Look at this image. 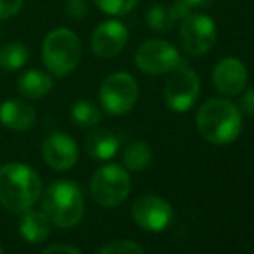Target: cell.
Masks as SVG:
<instances>
[{
	"instance_id": "cell-1",
	"label": "cell",
	"mask_w": 254,
	"mask_h": 254,
	"mask_svg": "<svg viewBox=\"0 0 254 254\" xmlns=\"http://www.w3.org/2000/svg\"><path fill=\"white\" fill-rule=\"evenodd\" d=\"M199 135L214 145L232 144L241 135L242 113L227 99H207L195 116Z\"/></svg>"
},
{
	"instance_id": "cell-24",
	"label": "cell",
	"mask_w": 254,
	"mask_h": 254,
	"mask_svg": "<svg viewBox=\"0 0 254 254\" xmlns=\"http://www.w3.org/2000/svg\"><path fill=\"white\" fill-rule=\"evenodd\" d=\"M24 0H0V21L16 16L23 7Z\"/></svg>"
},
{
	"instance_id": "cell-22",
	"label": "cell",
	"mask_w": 254,
	"mask_h": 254,
	"mask_svg": "<svg viewBox=\"0 0 254 254\" xmlns=\"http://www.w3.org/2000/svg\"><path fill=\"white\" fill-rule=\"evenodd\" d=\"M94 2L102 12L109 16H125L137 5L138 0H94Z\"/></svg>"
},
{
	"instance_id": "cell-26",
	"label": "cell",
	"mask_w": 254,
	"mask_h": 254,
	"mask_svg": "<svg viewBox=\"0 0 254 254\" xmlns=\"http://www.w3.org/2000/svg\"><path fill=\"white\" fill-rule=\"evenodd\" d=\"M241 113L254 118V88L248 90L241 99Z\"/></svg>"
},
{
	"instance_id": "cell-13",
	"label": "cell",
	"mask_w": 254,
	"mask_h": 254,
	"mask_svg": "<svg viewBox=\"0 0 254 254\" xmlns=\"http://www.w3.org/2000/svg\"><path fill=\"white\" fill-rule=\"evenodd\" d=\"M128 44V30L120 21H104L92 35V51L99 57L109 59L118 56Z\"/></svg>"
},
{
	"instance_id": "cell-30",
	"label": "cell",
	"mask_w": 254,
	"mask_h": 254,
	"mask_svg": "<svg viewBox=\"0 0 254 254\" xmlns=\"http://www.w3.org/2000/svg\"><path fill=\"white\" fill-rule=\"evenodd\" d=\"M251 254H254V251H253V253H251Z\"/></svg>"
},
{
	"instance_id": "cell-16",
	"label": "cell",
	"mask_w": 254,
	"mask_h": 254,
	"mask_svg": "<svg viewBox=\"0 0 254 254\" xmlns=\"http://www.w3.org/2000/svg\"><path fill=\"white\" fill-rule=\"evenodd\" d=\"M120 149V138L106 128L92 130L85 137V151L95 161H107L113 159Z\"/></svg>"
},
{
	"instance_id": "cell-11",
	"label": "cell",
	"mask_w": 254,
	"mask_h": 254,
	"mask_svg": "<svg viewBox=\"0 0 254 254\" xmlns=\"http://www.w3.org/2000/svg\"><path fill=\"white\" fill-rule=\"evenodd\" d=\"M42 156L52 170L66 171L76 164L80 149L69 135L63 131H54L42 144Z\"/></svg>"
},
{
	"instance_id": "cell-17",
	"label": "cell",
	"mask_w": 254,
	"mask_h": 254,
	"mask_svg": "<svg viewBox=\"0 0 254 254\" xmlns=\"http://www.w3.org/2000/svg\"><path fill=\"white\" fill-rule=\"evenodd\" d=\"M19 220V234L30 244H40L51 234V221L44 214V211H35V209H26L24 213H21Z\"/></svg>"
},
{
	"instance_id": "cell-27",
	"label": "cell",
	"mask_w": 254,
	"mask_h": 254,
	"mask_svg": "<svg viewBox=\"0 0 254 254\" xmlns=\"http://www.w3.org/2000/svg\"><path fill=\"white\" fill-rule=\"evenodd\" d=\"M42 254H81L76 248L67 244H52L47 249H44Z\"/></svg>"
},
{
	"instance_id": "cell-20",
	"label": "cell",
	"mask_w": 254,
	"mask_h": 254,
	"mask_svg": "<svg viewBox=\"0 0 254 254\" xmlns=\"http://www.w3.org/2000/svg\"><path fill=\"white\" fill-rule=\"evenodd\" d=\"M30 59V51L21 42H9L0 49V69L17 71Z\"/></svg>"
},
{
	"instance_id": "cell-15",
	"label": "cell",
	"mask_w": 254,
	"mask_h": 254,
	"mask_svg": "<svg viewBox=\"0 0 254 254\" xmlns=\"http://www.w3.org/2000/svg\"><path fill=\"white\" fill-rule=\"evenodd\" d=\"M192 7L185 0H175L171 5L156 3L147 10L145 21L154 31H170L177 23H180L185 16H189Z\"/></svg>"
},
{
	"instance_id": "cell-12",
	"label": "cell",
	"mask_w": 254,
	"mask_h": 254,
	"mask_svg": "<svg viewBox=\"0 0 254 254\" xmlns=\"http://www.w3.org/2000/svg\"><path fill=\"white\" fill-rule=\"evenodd\" d=\"M213 85L221 95L235 97L248 85V69L237 57H225L213 69Z\"/></svg>"
},
{
	"instance_id": "cell-6",
	"label": "cell",
	"mask_w": 254,
	"mask_h": 254,
	"mask_svg": "<svg viewBox=\"0 0 254 254\" xmlns=\"http://www.w3.org/2000/svg\"><path fill=\"white\" fill-rule=\"evenodd\" d=\"M130 175L120 164H106L99 168L90 180V190L95 202L102 207L120 206L130 194Z\"/></svg>"
},
{
	"instance_id": "cell-23",
	"label": "cell",
	"mask_w": 254,
	"mask_h": 254,
	"mask_svg": "<svg viewBox=\"0 0 254 254\" xmlns=\"http://www.w3.org/2000/svg\"><path fill=\"white\" fill-rule=\"evenodd\" d=\"M99 254H145L144 249L133 241H116L104 246Z\"/></svg>"
},
{
	"instance_id": "cell-9",
	"label": "cell",
	"mask_w": 254,
	"mask_h": 254,
	"mask_svg": "<svg viewBox=\"0 0 254 254\" xmlns=\"http://www.w3.org/2000/svg\"><path fill=\"white\" fill-rule=\"evenodd\" d=\"M180 63L182 57L177 47H173L168 40H161V38L145 40L135 52L137 67L142 73L152 74V76L170 73Z\"/></svg>"
},
{
	"instance_id": "cell-28",
	"label": "cell",
	"mask_w": 254,
	"mask_h": 254,
	"mask_svg": "<svg viewBox=\"0 0 254 254\" xmlns=\"http://www.w3.org/2000/svg\"><path fill=\"white\" fill-rule=\"evenodd\" d=\"M185 2H187L192 9H195V7H209V5H213L216 0H185Z\"/></svg>"
},
{
	"instance_id": "cell-4",
	"label": "cell",
	"mask_w": 254,
	"mask_h": 254,
	"mask_svg": "<svg viewBox=\"0 0 254 254\" xmlns=\"http://www.w3.org/2000/svg\"><path fill=\"white\" fill-rule=\"evenodd\" d=\"M42 59L52 76L64 78L76 69L81 59V42L67 28L52 30L42 45Z\"/></svg>"
},
{
	"instance_id": "cell-25",
	"label": "cell",
	"mask_w": 254,
	"mask_h": 254,
	"mask_svg": "<svg viewBox=\"0 0 254 254\" xmlns=\"http://www.w3.org/2000/svg\"><path fill=\"white\" fill-rule=\"evenodd\" d=\"M66 12H67V16L73 17V19H81V17L87 16L88 5L85 0H67Z\"/></svg>"
},
{
	"instance_id": "cell-14",
	"label": "cell",
	"mask_w": 254,
	"mask_h": 254,
	"mask_svg": "<svg viewBox=\"0 0 254 254\" xmlns=\"http://www.w3.org/2000/svg\"><path fill=\"white\" fill-rule=\"evenodd\" d=\"M37 120L33 106L23 99H7L0 104V123L9 130L24 131L30 130Z\"/></svg>"
},
{
	"instance_id": "cell-19",
	"label": "cell",
	"mask_w": 254,
	"mask_h": 254,
	"mask_svg": "<svg viewBox=\"0 0 254 254\" xmlns=\"http://www.w3.org/2000/svg\"><path fill=\"white\" fill-rule=\"evenodd\" d=\"M152 149L147 142L135 140L123 151V164L131 171H142L151 164Z\"/></svg>"
},
{
	"instance_id": "cell-3",
	"label": "cell",
	"mask_w": 254,
	"mask_h": 254,
	"mask_svg": "<svg viewBox=\"0 0 254 254\" xmlns=\"http://www.w3.org/2000/svg\"><path fill=\"white\" fill-rule=\"evenodd\" d=\"M42 211L54 227H74L80 223L85 213V199L81 189L69 180L54 182L44 192Z\"/></svg>"
},
{
	"instance_id": "cell-8",
	"label": "cell",
	"mask_w": 254,
	"mask_h": 254,
	"mask_svg": "<svg viewBox=\"0 0 254 254\" xmlns=\"http://www.w3.org/2000/svg\"><path fill=\"white\" fill-rule=\"evenodd\" d=\"M216 42V24L206 14L190 12L180 21V44L192 57L204 56Z\"/></svg>"
},
{
	"instance_id": "cell-2",
	"label": "cell",
	"mask_w": 254,
	"mask_h": 254,
	"mask_svg": "<svg viewBox=\"0 0 254 254\" xmlns=\"http://www.w3.org/2000/svg\"><path fill=\"white\" fill-rule=\"evenodd\" d=\"M40 195L42 182L33 168L23 163H9L0 168V204L9 213H24Z\"/></svg>"
},
{
	"instance_id": "cell-10",
	"label": "cell",
	"mask_w": 254,
	"mask_h": 254,
	"mask_svg": "<svg viewBox=\"0 0 254 254\" xmlns=\"http://www.w3.org/2000/svg\"><path fill=\"white\" fill-rule=\"evenodd\" d=\"M133 221L145 232H163L173 221L175 211L166 199L159 195H142L131 207Z\"/></svg>"
},
{
	"instance_id": "cell-21",
	"label": "cell",
	"mask_w": 254,
	"mask_h": 254,
	"mask_svg": "<svg viewBox=\"0 0 254 254\" xmlns=\"http://www.w3.org/2000/svg\"><path fill=\"white\" fill-rule=\"evenodd\" d=\"M71 120H73L78 127L90 128V127L99 125V121L102 120V116H101L99 107L95 106L94 102L81 99V101L74 102L73 107H71Z\"/></svg>"
},
{
	"instance_id": "cell-18",
	"label": "cell",
	"mask_w": 254,
	"mask_h": 254,
	"mask_svg": "<svg viewBox=\"0 0 254 254\" xmlns=\"http://www.w3.org/2000/svg\"><path fill=\"white\" fill-rule=\"evenodd\" d=\"M54 87V78L47 71L42 69H30L19 78V94L28 101H38L45 97Z\"/></svg>"
},
{
	"instance_id": "cell-7",
	"label": "cell",
	"mask_w": 254,
	"mask_h": 254,
	"mask_svg": "<svg viewBox=\"0 0 254 254\" xmlns=\"http://www.w3.org/2000/svg\"><path fill=\"white\" fill-rule=\"evenodd\" d=\"M101 104L111 116L130 113L138 101V85L128 73H113L102 81L99 90Z\"/></svg>"
},
{
	"instance_id": "cell-29",
	"label": "cell",
	"mask_w": 254,
	"mask_h": 254,
	"mask_svg": "<svg viewBox=\"0 0 254 254\" xmlns=\"http://www.w3.org/2000/svg\"><path fill=\"white\" fill-rule=\"evenodd\" d=\"M0 254H2V246H0Z\"/></svg>"
},
{
	"instance_id": "cell-5",
	"label": "cell",
	"mask_w": 254,
	"mask_h": 254,
	"mask_svg": "<svg viewBox=\"0 0 254 254\" xmlns=\"http://www.w3.org/2000/svg\"><path fill=\"white\" fill-rule=\"evenodd\" d=\"M199 92H201V81L197 73L182 61L175 69L170 71V76L164 81L163 97L171 111L185 113L195 104Z\"/></svg>"
}]
</instances>
